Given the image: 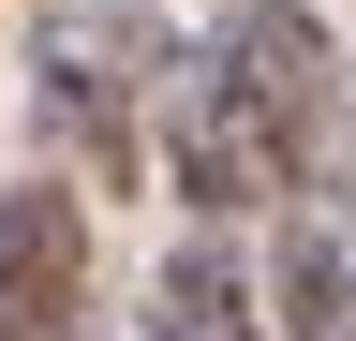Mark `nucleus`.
<instances>
[{
	"instance_id": "f257e3e1",
	"label": "nucleus",
	"mask_w": 356,
	"mask_h": 341,
	"mask_svg": "<svg viewBox=\"0 0 356 341\" xmlns=\"http://www.w3.org/2000/svg\"><path fill=\"white\" fill-rule=\"evenodd\" d=\"M327 104H341V45L297 15V0H238L222 45L193 74H163V163H178V193H193L208 223H238V208H267V193L312 178Z\"/></svg>"
},
{
	"instance_id": "f03ea898",
	"label": "nucleus",
	"mask_w": 356,
	"mask_h": 341,
	"mask_svg": "<svg viewBox=\"0 0 356 341\" xmlns=\"http://www.w3.org/2000/svg\"><path fill=\"white\" fill-rule=\"evenodd\" d=\"M44 134H60L74 178H134V104H149V30L119 15V0H89V15H44Z\"/></svg>"
},
{
	"instance_id": "7ed1b4c3",
	"label": "nucleus",
	"mask_w": 356,
	"mask_h": 341,
	"mask_svg": "<svg viewBox=\"0 0 356 341\" xmlns=\"http://www.w3.org/2000/svg\"><path fill=\"white\" fill-rule=\"evenodd\" d=\"M0 341H89V208L60 178L0 193Z\"/></svg>"
},
{
	"instance_id": "20e7f679",
	"label": "nucleus",
	"mask_w": 356,
	"mask_h": 341,
	"mask_svg": "<svg viewBox=\"0 0 356 341\" xmlns=\"http://www.w3.org/2000/svg\"><path fill=\"white\" fill-rule=\"evenodd\" d=\"M267 341H356V238L341 223H297L282 238V267H267Z\"/></svg>"
},
{
	"instance_id": "39448f33",
	"label": "nucleus",
	"mask_w": 356,
	"mask_h": 341,
	"mask_svg": "<svg viewBox=\"0 0 356 341\" xmlns=\"http://www.w3.org/2000/svg\"><path fill=\"white\" fill-rule=\"evenodd\" d=\"M149 341H267V326L238 312V267H222V252H178V267H163V312H149Z\"/></svg>"
}]
</instances>
